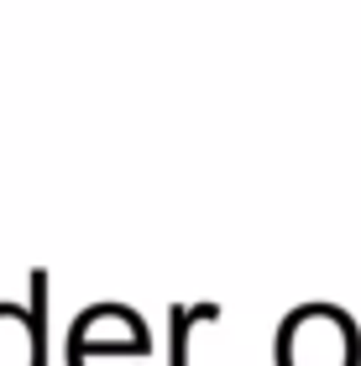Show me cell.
<instances>
[{
  "mask_svg": "<svg viewBox=\"0 0 361 366\" xmlns=\"http://www.w3.org/2000/svg\"><path fill=\"white\" fill-rule=\"evenodd\" d=\"M356 361H361L356 325L330 304H309L288 314L277 330V366H356Z\"/></svg>",
  "mask_w": 361,
  "mask_h": 366,
  "instance_id": "1",
  "label": "cell"
},
{
  "mask_svg": "<svg viewBox=\"0 0 361 366\" xmlns=\"http://www.w3.org/2000/svg\"><path fill=\"white\" fill-rule=\"evenodd\" d=\"M194 320H220L215 304H199V309H173V366H184V335Z\"/></svg>",
  "mask_w": 361,
  "mask_h": 366,
  "instance_id": "2",
  "label": "cell"
}]
</instances>
